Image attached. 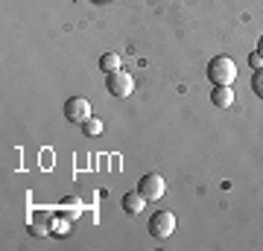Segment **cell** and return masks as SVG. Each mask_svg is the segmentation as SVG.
<instances>
[{"mask_svg": "<svg viewBox=\"0 0 263 251\" xmlns=\"http://www.w3.org/2000/svg\"><path fill=\"white\" fill-rule=\"evenodd\" d=\"M208 79L214 85H231L237 79V65L231 56H214L208 62Z\"/></svg>", "mask_w": 263, "mask_h": 251, "instance_id": "obj_1", "label": "cell"}, {"mask_svg": "<svg viewBox=\"0 0 263 251\" xmlns=\"http://www.w3.org/2000/svg\"><path fill=\"white\" fill-rule=\"evenodd\" d=\"M138 193H141L146 202H158V199H164V193H167V181H164V176H158V172H146V176L138 181Z\"/></svg>", "mask_w": 263, "mask_h": 251, "instance_id": "obj_2", "label": "cell"}, {"mask_svg": "<svg viewBox=\"0 0 263 251\" xmlns=\"http://www.w3.org/2000/svg\"><path fill=\"white\" fill-rule=\"evenodd\" d=\"M176 231V216L173 210H155L149 219V234L155 240H167L170 234Z\"/></svg>", "mask_w": 263, "mask_h": 251, "instance_id": "obj_3", "label": "cell"}, {"mask_svg": "<svg viewBox=\"0 0 263 251\" xmlns=\"http://www.w3.org/2000/svg\"><path fill=\"white\" fill-rule=\"evenodd\" d=\"M105 88H108V93L111 96H129L132 91H135V79H132V73H126V70H114V73H108V79H105Z\"/></svg>", "mask_w": 263, "mask_h": 251, "instance_id": "obj_4", "label": "cell"}, {"mask_svg": "<svg viewBox=\"0 0 263 251\" xmlns=\"http://www.w3.org/2000/svg\"><path fill=\"white\" fill-rule=\"evenodd\" d=\"M65 117L70 123H85L91 117V103H88L85 96H70L65 103Z\"/></svg>", "mask_w": 263, "mask_h": 251, "instance_id": "obj_5", "label": "cell"}, {"mask_svg": "<svg viewBox=\"0 0 263 251\" xmlns=\"http://www.w3.org/2000/svg\"><path fill=\"white\" fill-rule=\"evenodd\" d=\"M53 225H56V216H53V222H50L47 210H38V214L32 216V222H29V231L35 234V237H47V234H53Z\"/></svg>", "mask_w": 263, "mask_h": 251, "instance_id": "obj_6", "label": "cell"}, {"mask_svg": "<svg viewBox=\"0 0 263 251\" xmlns=\"http://www.w3.org/2000/svg\"><path fill=\"white\" fill-rule=\"evenodd\" d=\"M211 103H214L216 108H231V105H234V91H231V85H214Z\"/></svg>", "mask_w": 263, "mask_h": 251, "instance_id": "obj_7", "label": "cell"}, {"mask_svg": "<svg viewBox=\"0 0 263 251\" xmlns=\"http://www.w3.org/2000/svg\"><path fill=\"white\" fill-rule=\"evenodd\" d=\"M123 210L132 214V216H138L141 210H146V199H143L138 190H135V193H126V196H123Z\"/></svg>", "mask_w": 263, "mask_h": 251, "instance_id": "obj_8", "label": "cell"}, {"mask_svg": "<svg viewBox=\"0 0 263 251\" xmlns=\"http://www.w3.org/2000/svg\"><path fill=\"white\" fill-rule=\"evenodd\" d=\"M100 70H105V73L120 70V56H117V53H105V56H100Z\"/></svg>", "mask_w": 263, "mask_h": 251, "instance_id": "obj_9", "label": "cell"}, {"mask_svg": "<svg viewBox=\"0 0 263 251\" xmlns=\"http://www.w3.org/2000/svg\"><path fill=\"white\" fill-rule=\"evenodd\" d=\"M82 131L88 138H97V134H103V120H97V117H88L82 123Z\"/></svg>", "mask_w": 263, "mask_h": 251, "instance_id": "obj_10", "label": "cell"}, {"mask_svg": "<svg viewBox=\"0 0 263 251\" xmlns=\"http://www.w3.org/2000/svg\"><path fill=\"white\" fill-rule=\"evenodd\" d=\"M252 91L263 100V70H254V76H252Z\"/></svg>", "mask_w": 263, "mask_h": 251, "instance_id": "obj_11", "label": "cell"}, {"mask_svg": "<svg viewBox=\"0 0 263 251\" xmlns=\"http://www.w3.org/2000/svg\"><path fill=\"white\" fill-rule=\"evenodd\" d=\"M249 65H252L254 70H263V53H260V50H254V53H249Z\"/></svg>", "mask_w": 263, "mask_h": 251, "instance_id": "obj_12", "label": "cell"}, {"mask_svg": "<svg viewBox=\"0 0 263 251\" xmlns=\"http://www.w3.org/2000/svg\"><path fill=\"white\" fill-rule=\"evenodd\" d=\"M257 50H260V53H263V35H260V41H257Z\"/></svg>", "mask_w": 263, "mask_h": 251, "instance_id": "obj_13", "label": "cell"}, {"mask_svg": "<svg viewBox=\"0 0 263 251\" xmlns=\"http://www.w3.org/2000/svg\"><path fill=\"white\" fill-rule=\"evenodd\" d=\"M94 3H103V0H94Z\"/></svg>", "mask_w": 263, "mask_h": 251, "instance_id": "obj_14", "label": "cell"}]
</instances>
